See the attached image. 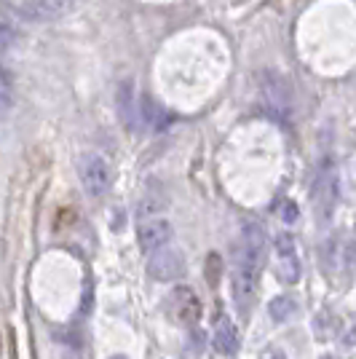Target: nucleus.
I'll return each mask as SVG.
<instances>
[{
    "label": "nucleus",
    "mask_w": 356,
    "mask_h": 359,
    "mask_svg": "<svg viewBox=\"0 0 356 359\" xmlns=\"http://www.w3.org/2000/svg\"><path fill=\"white\" fill-rule=\"evenodd\" d=\"M14 43H16V30L11 27V25L0 22V54H3V51H8Z\"/></svg>",
    "instance_id": "6ab92c4d"
},
{
    "label": "nucleus",
    "mask_w": 356,
    "mask_h": 359,
    "mask_svg": "<svg viewBox=\"0 0 356 359\" xmlns=\"http://www.w3.org/2000/svg\"><path fill=\"white\" fill-rule=\"evenodd\" d=\"M14 102V81H11V73L0 67V110H8Z\"/></svg>",
    "instance_id": "2eb2a0df"
},
{
    "label": "nucleus",
    "mask_w": 356,
    "mask_h": 359,
    "mask_svg": "<svg viewBox=\"0 0 356 359\" xmlns=\"http://www.w3.org/2000/svg\"><path fill=\"white\" fill-rule=\"evenodd\" d=\"M260 94L266 100L268 110L279 118H287L292 113V89L276 70H266L260 75Z\"/></svg>",
    "instance_id": "20e7f679"
},
{
    "label": "nucleus",
    "mask_w": 356,
    "mask_h": 359,
    "mask_svg": "<svg viewBox=\"0 0 356 359\" xmlns=\"http://www.w3.org/2000/svg\"><path fill=\"white\" fill-rule=\"evenodd\" d=\"M295 314H297V303L289 298V295H279V298H273L268 303V316H271L276 325L289 322Z\"/></svg>",
    "instance_id": "ddd939ff"
},
{
    "label": "nucleus",
    "mask_w": 356,
    "mask_h": 359,
    "mask_svg": "<svg viewBox=\"0 0 356 359\" xmlns=\"http://www.w3.org/2000/svg\"><path fill=\"white\" fill-rule=\"evenodd\" d=\"M212 344H214V348L220 351V354H225V357H233L238 351V330L236 325L231 322V319H225V316H220L217 319V325H214V335H212Z\"/></svg>",
    "instance_id": "9d476101"
},
{
    "label": "nucleus",
    "mask_w": 356,
    "mask_h": 359,
    "mask_svg": "<svg viewBox=\"0 0 356 359\" xmlns=\"http://www.w3.org/2000/svg\"><path fill=\"white\" fill-rule=\"evenodd\" d=\"M311 198H313V215H316V220L322 225H327L332 220L335 210H338V201H341V175H338V166L332 164L329 158H324L319 164V169H316Z\"/></svg>",
    "instance_id": "f257e3e1"
},
{
    "label": "nucleus",
    "mask_w": 356,
    "mask_h": 359,
    "mask_svg": "<svg viewBox=\"0 0 356 359\" xmlns=\"http://www.w3.org/2000/svg\"><path fill=\"white\" fill-rule=\"evenodd\" d=\"M75 0H25L16 14L27 22H51V19H60L73 8Z\"/></svg>",
    "instance_id": "0eeeda50"
},
{
    "label": "nucleus",
    "mask_w": 356,
    "mask_h": 359,
    "mask_svg": "<svg viewBox=\"0 0 356 359\" xmlns=\"http://www.w3.org/2000/svg\"><path fill=\"white\" fill-rule=\"evenodd\" d=\"M273 250H276V255L282 257V255H297L295 250H297V244H295V239L289 236V233H279L276 236V244H273Z\"/></svg>",
    "instance_id": "a211bd4d"
},
{
    "label": "nucleus",
    "mask_w": 356,
    "mask_h": 359,
    "mask_svg": "<svg viewBox=\"0 0 356 359\" xmlns=\"http://www.w3.org/2000/svg\"><path fill=\"white\" fill-rule=\"evenodd\" d=\"M322 359H335V357H322Z\"/></svg>",
    "instance_id": "4be33fe9"
},
{
    "label": "nucleus",
    "mask_w": 356,
    "mask_h": 359,
    "mask_svg": "<svg viewBox=\"0 0 356 359\" xmlns=\"http://www.w3.org/2000/svg\"><path fill=\"white\" fill-rule=\"evenodd\" d=\"M78 175H81V185L83 191L94 198H100L110 191V180H113V172H110V164L104 161V156L100 153H86L81 156L78 161Z\"/></svg>",
    "instance_id": "7ed1b4c3"
},
{
    "label": "nucleus",
    "mask_w": 356,
    "mask_h": 359,
    "mask_svg": "<svg viewBox=\"0 0 356 359\" xmlns=\"http://www.w3.org/2000/svg\"><path fill=\"white\" fill-rule=\"evenodd\" d=\"M118 116L126 123L129 132L139 129V107L134 105V83L132 81H123L118 86Z\"/></svg>",
    "instance_id": "9b49d317"
},
{
    "label": "nucleus",
    "mask_w": 356,
    "mask_h": 359,
    "mask_svg": "<svg viewBox=\"0 0 356 359\" xmlns=\"http://www.w3.org/2000/svg\"><path fill=\"white\" fill-rule=\"evenodd\" d=\"M257 279H260V273H252V271L247 269H238L233 266L231 271V287H233V300H236L238 311L247 316V311L252 309L254 303V290H257Z\"/></svg>",
    "instance_id": "1a4fd4ad"
},
{
    "label": "nucleus",
    "mask_w": 356,
    "mask_h": 359,
    "mask_svg": "<svg viewBox=\"0 0 356 359\" xmlns=\"http://www.w3.org/2000/svg\"><path fill=\"white\" fill-rule=\"evenodd\" d=\"M313 330L319 332V338H332L335 335V330H338V322L335 319H329L327 314H319L313 319Z\"/></svg>",
    "instance_id": "f3484780"
},
{
    "label": "nucleus",
    "mask_w": 356,
    "mask_h": 359,
    "mask_svg": "<svg viewBox=\"0 0 356 359\" xmlns=\"http://www.w3.org/2000/svg\"><path fill=\"white\" fill-rule=\"evenodd\" d=\"M220 276H223V260H220V255H209L207 257V282L212 287L220 285Z\"/></svg>",
    "instance_id": "dca6fc26"
},
{
    "label": "nucleus",
    "mask_w": 356,
    "mask_h": 359,
    "mask_svg": "<svg viewBox=\"0 0 356 359\" xmlns=\"http://www.w3.org/2000/svg\"><path fill=\"white\" fill-rule=\"evenodd\" d=\"M279 215H282V220H284V223H295V220H297V215H300V212H297V207H295V204H292V201H284V204H282V210H279Z\"/></svg>",
    "instance_id": "aec40b11"
},
{
    "label": "nucleus",
    "mask_w": 356,
    "mask_h": 359,
    "mask_svg": "<svg viewBox=\"0 0 356 359\" xmlns=\"http://www.w3.org/2000/svg\"><path fill=\"white\" fill-rule=\"evenodd\" d=\"M172 239V223L163 220V217H150V220H142L139 228H137V241L142 247V252H156L166 247Z\"/></svg>",
    "instance_id": "6e6552de"
},
{
    "label": "nucleus",
    "mask_w": 356,
    "mask_h": 359,
    "mask_svg": "<svg viewBox=\"0 0 356 359\" xmlns=\"http://www.w3.org/2000/svg\"><path fill=\"white\" fill-rule=\"evenodd\" d=\"M166 311L169 319L179 325V327H193L196 322L201 319V300L191 287H177L169 300H166Z\"/></svg>",
    "instance_id": "39448f33"
},
{
    "label": "nucleus",
    "mask_w": 356,
    "mask_h": 359,
    "mask_svg": "<svg viewBox=\"0 0 356 359\" xmlns=\"http://www.w3.org/2000/svg\"><path fill=\"white\" fill-rule=\"evenodd\" d=\"M276 276L282 279L284 285H295L297 279H300V260H297V255H282L279 257Z\"/></svg>",
    "instance_id": "4468645a"
},
{
    "label": "nucleus",
    "mask_w": 356,
    "mask_h": 359,
    "mask_svg": "<svg viewBox=\"0 0 356 359\" xmlns=\"http://www.w3.org/2000/svg\"><path fill=\"white\" fill-rule=\"evenodd\" d=\"M266 255H268L266 231L260 225L247 223L241 228V236H238L236 247H233V266L252 271V273H260L263 266H266Z\"/></svg>",
    "instance_id": "f03ea898"
},
{
    "label": "nucleus",
    "mask_w": 356,
    "mask_h": 359,
    "mask_svg": "<svg viewBox=\"0 0 356 359\" xmlns=\"http://www.w3.org/2000/svg\"><path fill=\"white\" fill-rule=\"evenodd\" d=\"M169 207V196L163 194L161 188H156V185H150L145 196H142V201H139V220H150L153 215H158Z\"/></svg>",
    "instance_id": "f8f14e48"
},
{
    "label": "nucleus",
    "mask_w": 356,
    "mask_h": 359,
    "mask_svg": "<svg viewBox=\"0 0 356 359\" xmlns=\"http://www.w3.org/2000/svg\"><path fill=\"white\" fill-rule=\"evenodd\" d=\"M148 273L156 282H177L185 273V255L179 252L177 247H161L150 255L148 260Z\"/></svg>",
    "instance_id": "423d86ee"
},
{
    "label": "nucleus",
    "mask_w": 356,
    "mask_h": 359,
    "mask_svg": "<svg viewBox=\"0 0 356 359\" xmlns=\"http://www.w3.org/2000/svg\"><path fill=\"white\" fill-rule=\"evenodd\" d=\"M271 359H287V357H284V354H273Z\"/></svg>",
    "instance_id": "412c9836"
}]
</instances>
